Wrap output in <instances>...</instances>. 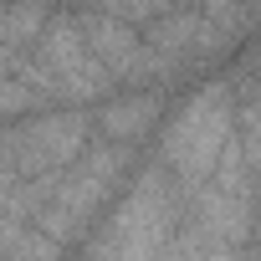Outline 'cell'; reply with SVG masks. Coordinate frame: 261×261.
Returning a JSON list of instances; mask_svg holds the SVG:
<instances>
[{
	"label": "cell",
	"instance_id": "obj_2",
	"mask_svg": "<svg viewBox=\"0 0 261 261\" xmlns=\"http://www.w3.org/2000/svg\"><path fill=\"white\" fill-rule=\"evenodd\" d=\"M149 123H154L149 97H118V102L102 113V134H108V139H139Z\"/></svg>",
	"mask_w": 261,
	"mask_h": 261
},
{
	"label": "cell",
	"instance_id": "obj_1",
	"mask_svg": "<svg viewBox=\"0 0 261 261\" xmlns=\"http://www.w3.org/2000/svg\"><path fill=\"white\" fill-rule=\"evenodd\" d=\"M225 144H230V92L215 82V87L195 92L190 108L169 123L164 154H169V164H174L185 179H205V174L220 164Z\"/></svg>",
	"mask_w": 261,
	"mask_h": 261
}]
</instances>
